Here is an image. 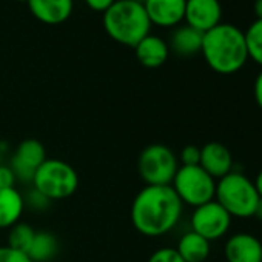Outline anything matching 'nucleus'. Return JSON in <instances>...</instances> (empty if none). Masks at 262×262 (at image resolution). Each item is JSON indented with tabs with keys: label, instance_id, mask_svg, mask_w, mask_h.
I'll return each instance as SVG.
<instances>
[{
	"label": "nucleus",
	"instance_id": "nucleus-15",
	"mask_svg": "<svg viewBox=\"0 0 262 262\" xmlns=\"http://www.w3.org/2000/svg\"><path fill=\"white\" fill-rule=\"evenodd\" d=\"M136 57L138 60L147 67V68H159L162 67L170 54V47L168 43L155 34L145 36L136 47Z\"/></svg>",
	"mask_w": 262,
	"mask_h": 262
},
{
	"label": "nucleus",
	"instance_id": "nucleus-13",
	"mask_svg": "<svg viewBox=\"0 0 262 262\" xmlns=\"http://www.w3.org/2000/svg\"><path fill=\"white\" fill-rule=\"evenodd\" d=\"M187 0H145L144 8L151 25L174 27L184 20Z\"/></svg>",
	"mask_w": 262,
	"mask_h": 262
},
{
	"label": "nucleus",
	"instance_id": "nucleus-26",
	"mask_svg": "<svg viewBox=\"0 0 262 262\" xmlns=\"http://www.w3.org/2000/svg\"><path fill=\"white\" fill-rule=\"evenodd\" d=\"M17 178L10 165H0V188H14Z\"/></svg>",
	"mask_w": 262,
	"mask_h": 262
},
{
	"label": "nucleus",
	"instance_id": "nucleus-16",
	"mask_svg": "<svg viewBox=\"0 0 262 262\" xmlns=\"http://www.w3.org/2000/svg\"><path fill=\"white\" fill-rule=\"evenodd\" d=\"M25 211V198L14 188H0V230H8L17 222Z\"/></svg>",
	"mask_w": 262,
	"mask_h": 262
},
{
	"label": "nucleus",
	"instance_id": "nucleus-27",
	"mask_svg": "<svg viewBox=\"0 0 262 262\" xmlns=\"http://www.w3.org/2000/svg\"><path fill=\"white\" fill-rule=\"evenodd\" d=\"M114 2L116 0H85V4L97 13H105Z\"/></svg>",
	"mask_w": 262,
	"mask_h": 262
},
{
	"label": "nucleus",
	"instance_id": "nucleus-7",
	"mask_svg": "<svg viewBox=\"0 0 262 262\" xmlns=\"http://www.w3.org/2000/svg\"><path fill=\"white\" fill-rule=\"evenodd\" d=\"M179 168L174 151L162 144L145 147L138 159V171L147 185H171Z\"/></svg>",
	"mask_w": 262,
	"mask_h": 262
},
{
	"label": "nucleus",
	"instance_id": "nucleus-22",
	"mask_svg": "<svg viewBox=\"0 0 262 262\" xmlns=\"http://www.w3.org/2000/svg\"><path fill=\"white\" fill-rule=\"evenodd\" d=\"M147 262H184V259L178 254L176 248L171 247H162L156 250Z\"/></svg>",
	"mask_w": 262,
	"mask_h": 262
},
{
	"label": "nucleus",
	"instance_id": "nucleus-1",
	"mask_svg": "<svg viewBox=\"0 0 262 262\" xmlns=\"http://www.w3.org/2000/svg\"><path fill=\"white\" fill-rule=\"evenodd\" d=\"M182 208L184 204L171 185H147L135 196L129 217L138 233L159 237L179 224Z\"/></svg>",
	"mask_w": 262,
	"mask_h": 262
},
{
	"label": "nucleus",
	"instance_id": "nucleus-25",
	"mask_svg": "<svg viewBox=\"0 0 262 262\" xmlns=\"http://www.w3.org/2000/svg\"><path fill=\"white\" fill-rule=\"evenodd\" d=\"M51 201H48L43 194H40L37 190H30V193H28V196L25 198V207L28 205V207H31L33 210H45L47 207H48V204H50Z\"/></svg>",
	"mask_w": 262,
	"mask_h": 262
},
{
	"label": "nucleus",
	"instance_id": "nucleus-18",
	"mask_svg": "<svg viewBox=\"0 0 262 262\" xmlns=\"http://www.w3.org/2000/svg\"><path fill=\"white\" fill-rule=\"evenodd\" d=\"M202 39H204V33L190 27V25H184L174 30V33L171 34V50L182 57H188L193 54L201 53L202 48Z\"/></svg>",
	"mask_w": 262,
	"mask_h": 262
},
{
	"label": "nucleus",
	"instance_id": "nucleus-11",
	"mask_svg": "<svg viewBox=\"0 0 262 262\" xmlns=\"http://www.w3.org/2000/svg\"><path fill=\"white\" fill-rule=\"evenodd\" d=\"M227 262H262V242L250 233L230 236L224 247Z\"/></svg>",
	"mask_w": 262,
	"mask_h": 262
},
{
	"label": "nucleus",
	"instance_id": "nucleus-33",
	"mask_svg": "<svg viewBox=\"0 0 262 262\" xmlns=\"http://www.w3.org/2000/svg\"><path fill=\"white\" fill-rule=\"evenodd\" d=\"M17 2H28V0H17Z\"/></svg>",
	"mask_w": 262,
	"mask_h": 262
},
{
	"label": "nucleus",
	"instance_id": "nucleus-20",
	"mask_svg": "<svg viewBox=\"0 0 262 262\" xmlns=\"http://www.w3.org/2000/svg\"><path fill=\"white\" fill-rule=\"evenodd\" d=\"M8 230H10V233H8L7 245L14 250H19L22 253H28V250L33 244V239L36 236V230L27 222H17L16 225H13Z\"/></svg>",
	"mask_w": 262,
	"mask_h": 262
},
{
	"label": "nucleus",
	"instance_id": "nucleus-23",
	"mask_svg": "<svg viewBox=\"0 0 262 262\" xmlns=\"http://www.w3.org/2000/svg\"><path fill=\"white\" fill-rule=\"evenodd\" d=\"M178 161L181 162V165L185 167H191V165H199L201 161V148L196 145H187L182 148L181 156L178 158Z\"/></svg>",
	"mask_w": 262,
	"mask_h": 262
},
{
	"label": "nucleus",
	"instance_id": "nucleus-8",
	"mask_svg": "<svg viewBox=\"0 0 262 262\" xmlns=\"http://www.w3.org/2000/svg\"><path fill=\"white\" fill-rule=\"evenodd\" d=\"M231 219L233 217L213 199L193 210L190 219L191 231L198 233L208 242H213L228 233Z\"/></svg>",
	"mask_w": 262,
	"mask_h": 262
},
{
	"label": "nucleus",
	"instance_id": "nucleus-4",
	"mask_svg": "<svg viewBox=\"0 0 262 262\" xmlns=\"http://www.w3.org/2000/svg\"><path fill=\"white\" fill-rule=\"evenodd\" d=\"M260 196L253 181L239 171H230L227 176L216 181L214 201L231 217H253Z\"/></svg>",
	"mask_w": 262,
	"mask_h": 262
},
{
	"label": "nucleus",
	"instance_id": "nucleus-5",
	"mask_svg": "<svg viewBox=\"0 0 262 262\" xmlns=\"http://www.w3.org/2000/svg\"><path fill=\"white\" fill-rule=\"evenodd\" d=\"M33 188L48 201H62L73 196L79 187L77 171L60 159H47L36 171Z\"/></svg>",
	"mask_w": 262,
	"mask_h": 262
},
{
	"label": "nucleus",
	"instance_id": "nucleus-21",
	"mask_svg": "<svg viewBox=\"0 0 262 262\" xmlns=\"http://www.w3.org/2000/svg\"><path fill=\"white\" fill-rule=\"evenodd\" d=\"M244 34L248 59H253L262 67V19H256Z\"/></svg>",
	"mask_w": 262,
	"mask_h": 262
},
{
	"label": "nucleus",
	"instance_id": "nucleus-17",
	"mask_svg": "<svg viewBox=\"0 0 262 262\" xmlns=\"http://www.w3.org/2000/svg\"><path fill=\"white\" fill-rule=\"evenodd\" d=\"M210 242L191 230L184 233L176 245V251L184 262H205L210 256Z\"/></svg>",
	"mask_w": 262,
	"mask_h": 262
},
{
	"label": "nucleus",
	"instance_id": "nucleus-12",
	"mask_svg": "<svg viewBox=\"0 0 262 262\" xmlns=\"http://www.w3.org/2000/svg\"><path fill=\"white\" fill-rule=\"evenodd\" d=\"M199 165L216 181L233 171V156L230 150L219 142H208L201 148Z\"/></svg>",
	"mask_w": 262,
	"mask_h": 262
},
{
	"label": "nucleus",
	"instance_id": "nucleus-14",
	"mask_svg": "<svg viewBox=\"0 0 262 262\" xmlns=\"http://www.w3.org/2000/svg\"><path fill=\"white\" fill-rule=\"evenodd\" d=\"M33 16L47 25H60L73 14V0H28Z\"/></svg>",
	"mask_w": 262,
	"mask_h": 262
},
{
	"label": "nucleus",
	"instance_id": "nucleus-9",
	"mask_svg": "<svg viewBox=\"0 0 262 262\" xmlns=\"http://www.w3.org/2000/svg\"><path fill=\"white\" fill-rule=\"evenodd\" d=\"M47 159L48 158H47L45 147L39 141L25 139L16 147L10 167L14 171L17 181L31 184L36 171Z\"/></svg>",
	"mask_w": 262,
	"mask_h": 262
},
{
	"label": "nucleus",
	"instance_id": "nucleus-3",
	"mask_svg": "<svg viewBox=\"0 0 262 262\" xmlns=\"http://www.w3.org/2000/svg\"><path fill=\"white\" fill-rule=\"evenodd\" d=\"M103 28L113 40L135 48L150 34L151 22L144 4L135 0H116L103 13Z\"/></svg>",
	"mask_w": 262,
	"mask_h": 262
},
{
	"label": "nucleus",
	"instance_id": "nucleus-31",
	"mask_svg": "<svg viewBox=\"0 0 262 262\" xmlns=\"http://www.w3.org/2000/svg\"><path fill=\"white\" fill-rule=\"evenodd\" d=\"M254 13L257 19H262V0H254Z\"/></svg>",
	"mask_w": 262,
	"mask_h": 262
},
{
	"label": "nucleus",
	"instance_id": "nucleus-32",
	"mask_svg": "<svg viewBox=\"0 0 262 262\" xmlns=\"http://www.w3.org/2000/svg\"><path fill=\"white\" fill-rule=\"evenodd\" d=\"M135 2H139V4H144V2H145V0H135Z\"/></svg>",
	"mask_w": 262,
	"mask_h": 262
},
{
	"label": "nucleus",
	"instance_id": "nucleus-19",
	"mask_svg": "<svg viewBox=\"0 0 262 262\" xmlns=\"http://www.w3.org/2000/svg\"><path fill=\"white\" fill-rule=\"evenodd\" d=\"M59 253V241L51 231H36L33 244L28 250V257L33 262H50Z\"/></svg>",
	"mask_w": 262,
	"mask_h": 262
},
{
	"label": "nucleus",
	"instance_id": "nucleus-29",
	"mask_svg": "<svg viewBox=\"0 0 262 262\" xmlns=\"http://www.w3.org/2000/svg\"><path fill=\"white\" fill-rule=\"evenodd\" d=\"M254 187H256V190H257V193H259V196L262 198V168H260V171L257 173V176H256V179H254Z\"/></svg>",
	"mask_w": 262,
	"mask_h": 262
},
{
	"label": "nucleus",
	"instance_id": "nucleus-24",
	"mask_svg": "<svg viewBox=\"0 0 262 262\" xmlns=\"http://www.w3.org/2000/svg\"><path fill=\"white\" fill-rule=\"evenodd\" d=\"M0 262H33L27 253L14 250L8 245H0Z\"/></svg>",
	"mask_w": 262,
	"mask_h": 262
},
{
	"label": "nucleus",
	"instance_id": "nucleus-30",
	"mask_svg": "<svg viewBox=\"0 0 262 262\" xmlns=\"http://www.w3.org/2000/svg\"><path fill=\"white\" fill-rule=\"evenodd\" d=\"M253 217H256V219H259V221H262V198L257 201V204H256V208H254V214H253Z\"/></svg>",
	"mask_w": 262,
	"mask_h": 262
},
{
	"label": "nucleus",
	"instance_id": "nucleus-6",
	"mask_svg": "<svg viewBox=\"0 0 262 262\" xmlns=\"http://www.w3.org/2000/svg\"><path fill=\"white\" fill-rule=\"evenodd\" d=\"M171 188L184 205L196 208L214 199L216 179H213L201 165H179Z\"/></svg>",
	"mask_w": 262,
	"mask_h": 262
},
{
	"label": "nucleus",
	"instance_id": "nucleus-28",
	"mask_svg": "<svg viewBox=\"0 0 262 262\" xmlns=\"http://www.w3.org/2000/svg\"><path fill=\"white\" fill-rule=\"evenodd\" d=\"M253 94H254V100L257 103V106L262 110V71L257 74L254 85H253Z\"/></svg>",
	"mask_w": 262,
	"mask_h": 262
},
{
	"label": "nucleus",
	"instance_id": "nucleus-2",
	"mask_svg": "<svg viewBox=\"0 0 262 262\" xmlns=\"http://www.w3.org/2000/svg\"><path fill=\"white\" fill-rule=\"evenodd\" d=\"M201 53L208 67L219 74L237 73L248 60L244 31L222 22L204 33Z\"/></svg>",
	"mask_w": 262,
	"mask_h": 262
},
{
	"label": "nucleus",
	"instance_id": "nucleus-10",
	"mask_svg": "<svg viewBox=\"0 0 262 262\" xmlns=\"http://www.w3.org/2000/svg\"><path fill=\"white\" fill-rule=\"evenodd\" d=\"M222 8L219 0H187L185 16L187 25L207 33L221 24Z\"/></svg>",
	"mask_w": 262,
	"mask_h": 262
}]
</instances>
